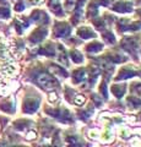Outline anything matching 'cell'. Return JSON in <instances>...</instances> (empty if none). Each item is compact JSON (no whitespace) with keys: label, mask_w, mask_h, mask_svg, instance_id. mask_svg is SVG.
I'll list each match as a JSON object with an SVG mask.
<instances>
[{"label":"cell","mask_w":141,"mask_h":147,"mask_svg":"<svg viewBox=\"0 0 141 147\" xmlns=\"http://www.w3.org/2000/svg\"><path fill=\"white\" fill-rule=\"evenodd\" d=\"M0 17H4V18L9 17V10L7 9H0Z\"/></svg>","instance_id":"6da1fadb"}]
</instances>
